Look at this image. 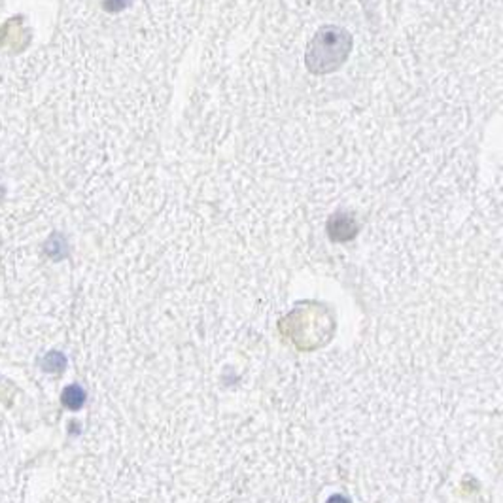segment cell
<instances>
[{"label": "cell", "instance_id": "cell-3", "mask_svg": "<svg viewBox=\"0 0 503 503\" xmlns=\"http://www.w3.org/2000/svg\"><path fill=\"white\" fill-rule=\"evenodd\" d=\"M127 4H129V0H106V2H104V6H106L110 11L123 10Z\"/></svg>", "mask_w": 503, "mask_h": 503}, {"label": "cell", "instance_id": "cell-2", "mask_svg": "<svg viewBox=\"0 0 503 503\" xmlns=\"http://www.w3.org/2000/svg\"><path fill=\"white\" fill-rule=\"evenodd\" d=\"M63 401H65L66 405L71 407V409H78V407L83 403V392H81L80 388H76V386H72V388H68L65 392Z\"/></svg>", "mask_w": 503, "mask_h": 503}, {"label": "cell", "instance_id": "cell-1", "mask_svg": "<svg viewBox=\"0 0 503 503\" xmlns=\"http://www.w3.org/2000/svg\"><path fill=\"white\" fill-rule=\"evenodd\" d=\"M350 48L352 36L345 29H320L307 49V66L314 74L337 71L350 54Z\"/></svg>", "mask_w": 503, "mask_h": 503}]
</instances>
